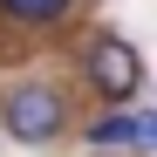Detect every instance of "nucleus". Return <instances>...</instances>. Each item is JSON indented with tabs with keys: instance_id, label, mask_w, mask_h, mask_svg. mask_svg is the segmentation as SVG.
<instances>
[{
	"instance_id": "nucleus-3",
	"label": "nucleus",
	"mask_w": 157,
	"mask_h": 157,
	"mask_svg": "<svg viewBox=\"0 0 157 157\" xmlns=\"http://www.w3.org/2000/svg\"><path fill=\"white\" fill-rule=\"evenodd\" d=\"M82 137H89L96 150H150V144H157V109L130 116L123 102H116V109H102V116H96V123L82 130Z\"/></svg>"
},
{
	"instance_id": "nucleus-4",
	"label": "nucleus",
	"mask_w": 157,
	"mask_h": 157,
	"mask_svg": "<svg viewBox=\"0 0 157 157\" xmlns=\"http://www.w3.org/2000/svg\"><path fill=\"white\" fill-rule=\"evenodd\" d=\"M68 7H75V0H0V14L21 21V28H55Z\"/></svg>"
},
{
	"instance_id": "nucleus-2",
	"label": "nucleus",
	"mask_w": 157,
	"mask_h": 157,
	"mask_svg": "<svg viewBox=\"0 0 157 157\" xmlns=\"http://www.w3.org/2000/svg\"><path fill=\"white\" fill-rule=\"evenodd\" d=\"M82 75H89V89L116 109V102H130V96L144 89V55H137L123 34H96V41L82 48Z\"/></svg>"
},
{
	"instance_id": "nucleus-5",
	"label": "nucleus",
	"mask_w": 157,
	"mask_h": 157,
	"mask_svg": "<svg viewBox=\"0 0 157 157\" xmlns=\"http://www.w3.org/2000/svg\"><path fill=\"white\" fill-rule=\"evenodd\" d=\"M96 157H102V150H96Z\"/></svg>"
},
{
	"instance_id": "nucleus-1",
	"label": "nucleus",
	"mask_w": 157,
	"mask_h": 157,
	"mask_svg": "<svg viewBox=\"0 0 157 157\" xmlns=\"http://www.w3.org/2000/svg\"><path fill=\"white\" fill-rule=\"evenodd\" d=\"M0 130H7L14 144H28V150H48L68 130V102L55 82H14L7 96H0Z\"/></svg>"
}]
</instances>
